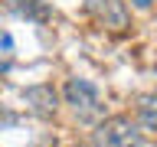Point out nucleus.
Here are the masks:
<instances>
[{
	"label": "nucleus",
	"mask_w": 157,
	"mask_h": 147,
	"mask_svg": "<svg viewBox=\"0 0 157 147\" xmlns=\"http://www.w3.org/2000/svg\"><path fill=\"white\" fill-rule=\"evenodd\" d=\"M95 147H144V137L131 118L118 115V118H108L105 124H98Z\"/></svg>",
	"instance_id": "obj_1"
},
{
	"label": "nucleus",
	"mask_w": 157,
	"mask_h": 147,
	"mask_svg": "<svg viewBox=\"0 0 157 147\" xmlns=\"http://www.w3.org/2000/svg\"><path fill=\"white\" fill-rule=\"evenodd\" d=\"M66 105H72L82 121H92V118L101 115V101H98V92L92 82L85 78H69L66 82Z\"/></svg>",
	"instance_id": "obj_2"
},
{
	"label": "nucleus",
	"mask_w": 157,
	"mask_h": 147,
	"mask_svg": "<svg viewBox=\"0 0 157 147\" xmlns=\"http://www.w3.org/2000/svg\"><path fill=\"white\" fill-rule=\"evenodd\" d=\"M88 13L95 20H101L111 29H124L128 26V10L121 0H88Z\"/></svg>",
	"instance_id": "obj_3"
},
{
	"label": "nucleus",
	"mask_w": 157,
	"mask_h": 147,
	"mask_svg": "<svg viewBox=\"0 0 157 147\" xmlns=\"http://www.w3.org/2000/svg\"><path fill=\"white\" fill-rule=\"evenodd\" d=\"M23 98H26V101H33L29 108H33L39 118H49L52 111H56V92H52V88H46V85L26 88V92H23Z\"/></svg>",
	"instance_id": "obj_4"
},
{
	"label": "nucleus",
	"mask_w": 157,
	"mask_h": 147,
	"mask_svg": "<svg viewBox=\"0 0 157 147\" xmlns=\"http://www.w3.org/2000/svg\"><path fill=\"white\" fill-rule=\"evenodd\" d=\"M17 13H20V17H36V20H46L49 17V10L43 7V0H20Z\"/></svg>",
	"instance_id": "obj_5"
},
{
	"label": "nucleus",
	"mask_w": 157,
	"mask_h": 147,
	"mask_svg": "<svg viewBox=\"0 0 157 147\" xmlns=\"http://www.w3.org/2000/svg\"><path fill=\"white\" fill-rule=\"evenodd\" d=\"M0 46H3V49H10V46H13V43H10V36H7V33H0Z\"/></svg>",
	"instance_id": "obj_6"
},
{
	"label": "nucleus",
	"mask_w": 157,
	"mask_h": 147,
	"mask_svg": "<svg viewBox=\"0 0 157 147\" xmlns=\"http://www.w3.org/2000/svg\"><path fill=\"white\" fill-rule=\"evenodd\" d=\"M154 0H134V7H151Z\"/></svg>",
	"instance_id": "obj_7"
}]
</instances>
